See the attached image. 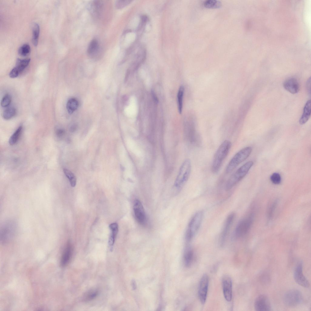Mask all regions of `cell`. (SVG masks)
Masks as SVG:
<instances>
[{"instance_id":"6da1fadb","label":"cell","mask_w":311,"mask_h":311,"mask_svg":"<svg viewBox=\"0 0 311 311\" xmlns=\"http://www.w3.org/2000/svg\"><path fill=\"white\" fill-rule=\"evenodd\" d=\"M231 146V143L228 140L224 141L219 146L214 156L212 162V170L213 173H216L219 171Z\"/></svg>"},{"instance_id":"7a4b0ae2","label":"cell","mask_w":311,"mask_h":311,"mask_svg":"<svg viewBox=\"0 0 311 311\" xmlns=\"http://www.w3.org/2000/svg\"><path fill=\"white\" fill-rule=\"evenodd\" d=\"M204 212L199 211L195 213L190 220L186 229L185 238L187 242H190L195 237L202 224Z\"/></svg>"},{"instance_id":"3957f363","label":"cell","mask_w":311,"mask_h":311,"mask_svg":"<svg viewBox=\"0 0 311 311\" xmlns=\"http://www.w3.org/2000/svg\"><path fill=\"white\" fill-rule=\"evenodd\" d=\"M191 168V161L187 159L181 165L175 181L174 186L176 189H181L186 183L189 177Z\"/></svg>"},{"instance_id":"277c9868","label":"cell","mask_w":311,"mask_h":311,"mask_svg":"<svg viewBox=\"0 0 311 311\" xmlns=\"http://www.w3.org/2000/svg\"><path fill=\"white\" fill-rule=\"evenodd\" d=\"M253 164L252 161L247 162L237 170L229 177L226 185V189L229 190L236 185L246 175Z\"/></svg>"},{"instance_id":"5b68a950","label":"cell","mask_w":311,"mask_h":311,"mask_svg":"<svg viewBox=\"0 0 311 311\" xmlns=\"http://www.w3.org/2000/svg\"><path fill=\"white\" fill-rule=\"evenodd\" d=\"M252 150L250 147H245L237 152L230 160L226 168L227 173L232 172L239 164L246 159Z\"/></svg>"},{"instance_id":"8992f818","label":"cell","mask_w":311,"mask_h":311,"mask_svg":"<svg viewBox=\"0 0 311 311\" xmlns=\"http://www.w3.org/2000/svg\"><path fill=\"white\" fill-rule=\"evenodd\" d=\"M303 300L301 292L296 289H292L287 292L283 297L285 304L289 307H294L299 304Z\"/></svg>"},{"instance_id":"52a82bcc","label":"cell","mask_w":311,"mask_h":311,"mask_svg":"<svg viewBox=\"0 0 311 311\" xmlns=\"http://www.w3.org/2000/svg\"><path fill=\"white\" fill-rule=\"evenodd\" d=\"M16 225L12 221L6 222L2 226L0 231L1 240L6 242L13 238L15 233Z\"/></svg>"},{"instance_id":"ba28073f","label":"cell","mask_w":311,"mask_h":311,"mask_svg":"<svg viewBox=\"0 0 311 311\" xmlns=\"http://www.w3.org/2000/svg\"><path fill=\"white\" fill-rule=\"evenodd\" d=\"M133 209L137 222L141 225H145L147 221L146 214L143 205L139 200L137 199L135 200Z\"/></svg>"},{"instance_id":"9c48e42d","label":"cell","mask_w":311,"mask_h":311,"mask_svg":"<svg viewBox=\"0 0 311 311\" xmlns=\"http://www.w3.org/2000/svg\"><path fill=\"white\" fill-rule=\"evenodd\" d=\"M235 216L234 213H231L227 216L225 220L220 236V242L222 245L223 244L227 239L233 223Z\"/></svg>"},{"instance_id":"30bf717a","label":"cell","mask_w":311,"mask_h":311,"mask_svg":"<svg viewBox=\"0 0 311 311\" xmlns=\"http://www.w3.org/2000/svg\"><path fill=\"white\" fill-rule=\"evenodd\" d=\"M252 220L251 218L246 217L240 220L238 223L235 231V234L237 238L244 236L248 232L251 227Z\"/></svg>"},{"instance_id":"8fae6325","label":"cell","mask_w":311,"mask_h":311,"mask_svg":"<svg viewBox=\"0 0 311 311\" xmlns=\"http://www.w3.org/2000/svg\"><path fill=\"white\" fill-rule=\"evenodd\" d=\"M254 307L256 311H267L271 310V306L269 300L266 296L264 294L259 295L256 298Z\"/></svg>"},{"instance_id":"7c38bea8","label":"cell","mask_w":311,"mask_h":311,"mask_svg":"<svg viewBox=\"0 0 311 311\" xmlns=\"http://www.w3.org/2000/svg\"><path fill=\"white\" fill-rule=\"evenodd\" d=\"M209 285V278L206 274L202 276L199 283L198 293L200 302L204 304L206 300Z\"/></svg>"},{"instance_id":"4fadbf2b","label":"cell","mask_w":311,"mask_h":311,"mask_svg":"<svg viewBox=\"0 0 311 311\" xmlns=\"http://www.w3.org/2000/svg\"><path fill=\"white\" fill-rule=\"evenodd\" d=\"M294 278L295 282L299 285L305 288H308L309 286V282L303 274L302 263L298 264L295 268Z\"/></svg>"},{"instance_id":"5bb4252c","label":"cell","mask_w":311,"mask_h":311,"mask_svg":"<svg viewBox=\"0 0 311 311\" xmlns=\"http://www.w3.org/2000/svg\"><path fill=\"white\" fill-rule=\"evenodd\" d=\"M223 294L225 299L228 302H230L232 296V282L229 276H224L222 281Z\"/></svg>"},{"instance_id":"9a60e30c","label":"cell","mask_w":311,"mask_h":311,"mask_svg":"<svg viewBox=\"0 0 311 311\" xmlns=\"http://www.w3.org/2000/svg\"><path fill=\"white\" fill-rule=\"evenodd\" d=\"M283 86L286 91L292 94L298 93L300 89L298 81L294 77H291L286 79L284 82Z\"/></svg>"},{"instance_id":"2e32d148","label":"cell","mask_w":311,"mask_h":311,"mask_svg":"<svg viewBox=\"0 0 311 311\" xmlns=\"http://www.w3.org/2000/svg\"><path fill=\"white\" fill-rule=\"evenodd\" d=\"M103 7L101 1H93L90 3L89 9L92 15L95 18H99L101 16Z\"/></svg>"},{"instance_id":"e0dca14e","label":"cell","mask_w":311,"mask_h":311,"mask_svg":"<svg viewBox=\"0 0 311 311\" xmlns=\"http://www.w3.org/2000/svg\"><path fill=\"white\" fill-rule=\"evenodd\" d=\"M72 254V248L69 242L67 244L62 254L61 259V265L65 266L69 262Z\"/></svg>"},{"instance_id":"ac0fdd59","label":"cell","mask_w":311,"mask_h":311,"mask_svg":"<svg viewBox=\"0 0 311 311\" xmlns=\"http://www.w3.org/2000/svg\"><path fill=\"white\" fill-rule=\"evenodd\" d=\"M311 102L308 100L304 107L303 113L299 120V123L302 125L306 123L309 119L311 115Z\"/></svg>"},{"instance_id":"d6986e66","label":"cell","mask_w":311,"mask_h":311,"mask_svg":"<svg viewBox=\"0 0 311 311\" xmlns=\"http://www.w3.org/2000/svg\"><path fill=\"white\" fill-rule=\"evenodd\" d=\"M109 227L111 231V233L109 238L108 243L109 246L111 247L114 245L116 237L118 233V225L116 223H113L109 225Z\"/></svg>"},{"instance_id":"ffe728a7","label":"cell","mask_w":311,"mask_h":311,"mask_svg":"<svg viewBox=\"0 0 311 311\" xmlns=\"http://www.w3.org/2000/svg\"><path fill=\"white\" fill-rule=\"evenodd\" d=\"M99 47L98 41L93 39L89 43L87 49V53L89 56L93 57L98 53Z\"/></svg>"},{"instance_id":"44dd1931","label":"cell","mask_w":311,"mask_h":311,"mask_svg":"<svg viewBox=\"0 0 311 311\" xmlns=\"http://www.w3.org/2000/svg\"><path fill=\"white\" fill-rule=\"evenodd\" d=\"M194 258V252L193 250L190 248H187L184 252V262L185 266L188 267L192 265Z\"/></svg>"},{"instance_id":"7402d4cb","label":"cell","mask_w":311,"mask_h":311,"mask_svg":"<svg viewBox=\"0 0 311 311\" xmlns=\"http://www.w3.org/2000/svg\"><path fill=\"white\" fill-rule=\"evenodd\" d=\"M79 103L77 100L74 98L69 99L67 104V108L68 113L72 114L77 108Z\"/></svg>"},{"instance_id":"603a6c76","label":"cell","mask_w":311,"mask_h":311,"mask_svg":"<svg viewBox=\"0 0 311 311\" xmlns=\"http://www.w3.org/2000/svg\"><path fill=\"white\" fill-rule=\"evenodd\" d=\"M29 58L23 59H18L16 61L15 67L17 69L20 73L28 66L30 62Z\"/></svg>"},{"instance_id":"cb8c5ba5","label":"cell","mask_w":311,"mask_h":311,"mask_svg":"<svg viewBox=\"0 0 311 311\" xmlns=\"http://www.w3.org/2000/svg\"><path fill=\"white\" fill-rule=\"evenodd\" d=\"M22 130V127L20 126L11 136L9 140V143L11 145L15 144L18 141Z\"/></svg>"},{"instance_id":"d4e9b609","label":"cell","mask_w":311,"mask_h":311,"mask_svg":"<svg viewBox=\"0 0 311 311\" xmlns=\"http://www.w3.org/2000/svg\"><path fill=\"white\" fill-rule=\"evenodd\" d=\"M32 42L33 45L36 46L38 43L40 31L39 25L37 23H34L32 26Z\"/></svg>"},{"instance_id":"484cf974","label":"cell","mask_w":311,"mask_h":311,"mask_svg":"<svg viewBox=\"0 0 311 311\" xmlns=\"http://www.w3.org/2000/svg\"><path fill=\"white\" fill-rule=\"evenodd\" d=\"M184 92V88L183 86H181L179 88L177 94V99L178 104V109L179 114H181L183 108V101Z\"/></svg>"},{"instance_id":"4316f807","label":"cell","mask_w":311,"mask_h":311,"mask_svg":"<svg viewBox=\"0 0 311 311\" xmlns=\"http://www.w3.org/2000/svg\"><path fill=\"white\" fill-rule=\"evenodd\" d=\"M203 4L205 7L210 9L218 8L221 5V2L216 0H207L204 2Z\"/></svg>"},{"instance_id":"83f0119b","label":"cell","mask_w":311,"mask_h":311,"mask_svg":"<svg viewBox=\"0 0 311 311\" xmlns=\"http://www.w3.org/2000/svg\"><path fill=\"white\" fill-rule=\"evenodd\" d=\"M16 110L13 107L9 108L4 110L3 113V117L6 120H9L13 117L15 114Z\"/></svg>"},{"instance_id":"f1b7e54d","label":"cell","mask_w":311,"mask_h":311,"mask_svg":"<svg viewBox=\"0 0 311 311\" xmlns=\"http://www.w3.org/2000/svg\"><path fill=\"white\" fill-rule=\"evenodd\" d=\"M31 51L30 47L28 44H24L21 46L18 50L19 53L22 56H26L28 55Z\"/></svg>"},{"instance_id":"f546056e","label":"cell","mask_w":311,"mask_h":311,"mask_svg":"<svg viewBox=\"0 0 311 311\" xmlns=\"http://www.w3.org/2000/svg\"><path fill=\"white\" fill-rule=\"evenodd\" d=\"M98 291L96 290H91L88 292L85 295L84 300L85 301L92 300L95 298L97 295Z\"/></svg>"},{"instance_id":"4dcf8cb0","label":"cell","mask_w":311,"mask_h":311,"mask_svg":"<svg viewBox=\"0 0 311 311\" xmlns=\"http://www.w3.org/2000/svg\"><path fill=\"white\" fill-rule=\"evenodd\" d=\"M12 98L11 96L9 94H5L3 97L1 102V105L3 107H6L8 106L10 104Z\"/></svg>"},{"instance_id":"1f68e13d","label":"cell","mask_w":311,"mask_h":311,"mask_svg":"<svg viewBox=\"0 0 311 311\" xmlns=\"http://www.w3.org/2000/svg\"><path fill=\"white\" fill-rule=\"evenodd\" d=\"M272 182L274 184H278L281 182V179L280 175L277 173H273L270 176Z\"/></svg>"},{"instance_id":"d6a6232c","label":"cell","mask_w":311,"mask_h":311,"mask_svg":"<svg viewBox=\"0 0 311 311\" xmlns=\"http://www.w3.org/2000/svg\"><path fill=\"white\" fill-rule=\"evenodd\" d=\"M131 0H118L115 3V6L118 9H121L130 4Z\"/></svg>"},{"instance_id":"836d02e7","label":"cell","mask_w":311,"mask_h":311,"mask_svg":"<svg viewBox=\"0 0 311 311\" xmlns=\"http://www.w3.org/2000/svg\"><path fill=\"white\" fill-rule=\"evenodd\" d=\"M63 171L65 175L69 179V181L71 180L75 177L73 173L69 170L67 169H64Z\"/></svg>"},{"instance_id":"e575fe53","label":"cell","mask_w":311,"mask_h":311,"mask_svg":"<svg viewBox=\"0 0 311 311\" xmlns=\"http://www.w3.org/2000/svg\"><path fill=\"white\" fill-rule=\"evenodd\" d=\"M20 73L17 69L15 67L10 72L9 76L12 78H15L17 77Z\"/></svg>"},{"instance_id":"d590c367","label":"cell","mask_w":311,"mask_h":311,"mask_svg":"<svg viewBox=\"0 0 311 311\" xmlns=\"http://www.w3.org/2000/svg\"><path fill=\"white\" fill-rule=\"evenodd\" d=\"M65 134V131L62 129H58L56 130V134L59 137H62Z\"/></svg>"},{"instance_id":"8d00e7d4","label":"cell","mask_w":311,"mask_h":311,"mask_svg":"<svg viewBox=\"0 0 311 311\" xmlns=\"http://www.w3.org/2000/svg\"><path fill=\"white\" fill-rule=\"evenodd\" d=\"M306 87L307 91L309 94H310L311 90V78L310 77L307 81L306 84Z\"/></svg>"},{"instance_id":"74e56055","label":"cell","mask_w":311,"mask_h":311,"mask_svg":"<svg viewBox=\"0 0 311 311\" xmlns=\"http://www.w3.org/2000/svg\"><path fill=\"white\" fill-rule=\"evenodd\" d=\"M77 128V125L76 124H73L70 127V130L71 132H73L76 130Z\"/></svg>"},{"instance_id":"f35d334b","label":"cell","mask_w":311,"mask_h":311,"mask_svg":"<svg viewBox=\"0 0 311 311\" xmlns=\"http://www.w3.org/2000/svg\"><path fill=\"white\" fill-rule=\"evenodd\" d=\"M152 94L153 98L154 100L157 103L158 101V98L153 91L152 92Z\"/></svg>"},{"instance_id":"ab89813d","label":"cell","mask_w":311,"mask_h":311,"mask_svg":"<svg viewBox=\"0 0 311 311\" xmlns=\"http://www.w3.org/2000/svg\"><path fill=\"white\" fill-rule=\"evenodd\" d=\"M132 286L133 289H135L136 288V283L133 280L132 282Z\"/></svg>"}]
</instances>
